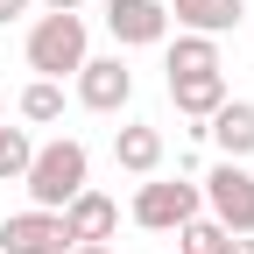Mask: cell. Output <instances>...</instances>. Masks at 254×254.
<instances>
[{
    "instance_id": "cell-1",
    "label": "cell",
    "mask_w": 254,
    "mask_h": 254,
    "mask_svg": "<svg viewBox=\"0 0 254 254\" xmlns=\"http://www.w3.org/2000/svg\"><path fill=\"white\" fill-rule=\"evenodd\" d=\"M21 184H28V198H36V212H64V205L92 184V155H85V141H71V134L43 141L36 155H28Z\"/></svg>"
},
{
    "instance_id": "cell-2",
    "label": "cell",
    "mask_w": 254,
    "mask_h": 254,
    "mask_svg": "<svg viewBox=\"0 0 254 254\" xmlns=\"http://www.w3.org/2000/svg\"><path fill=\"white\" fill-rule=\"evenodd\" d=\"M85 14H43L36 28H28V71L36 78H78V64H85Z\"/></svg>"
},
{
    "instance_id": "cell-3",
    "label": "cell",
    "mask_w": 254,
    "mask_h": 254,
    "mask_svg": "<svg viewBox=\"0 0 254 254\" xmlns=\"http://www.w3.org/2000/svg\"><path fill=\"white\" fill-rule=\"evenodd\" d=\"M198 198H205V212L226 233H254V170L247 163H226V155H219V163L198 177Z\"/></svg>"
},
{
    "instance_id": "cell-4",
    "label": "cell",
    "mask_w": 254,
    "mask_h": 254,
    "mask_svg": "<svg viewBox=\"0 0 254 254\" xmlns=\"http://www.w3.org/2000/svg\"><path fill=\"white\" fill-rule=\"evenodd\" d=\"M205 212V198H198V184L190 177H148L141 190H134V226H148V233H177L184 219H198Z\"/></svg>"
},
{
    "instance_id": "cell-5",
    "label": "cell",
    "mask_w": 254,
    "mask_h": 254,
    "mask_svg": "<svg viewBox=\"0 0 254 254\" xmlns=\"http://www.w3.org/2000/svg\"><path fill=\"white\" fill-rule=\"evenodd\" d=\"M106 36L120 50L170 43V7H163V0H106Z\"/></svg>"
},
{
    "instance_id": "cell-6",
    "label": "cell",
    "mask_w": 254,
    "mask_h": 254,
    "mask_svg": "<svg viewBox=\"0 0 254 254\" xmlns=\"http://www.w3.org/2000/svg\"><path fill=\"white\" fill-rule=\"evenodd\" d=\"M127 99H134V71H127L120 57H85V64H78V106L120 113Z\"/></svg>"
},
{
    "instance_id": "cell-7",
    "label": "cell",
    "mask_w": 254,
    "mask_h": 254,
    "mask_svg": "<svg viewBox=\"0 0 254 254\" xmlns=\"http://www.w3.org/2000/svg\"><path fill=\"white\" fill-rule=\"evenodd\" d=\"M57 219H64V240H71V247H99V240H113V226H120V205L106 198V190H92V184H85Z\"/></svg>"
},
{
    "instance_id": "cell-8",
    "label": "cell",
    "mask_w": 254,
    "mask_h": 254,
    "mask_svg": "<svg viewBox=\"0 0 254 254\" xmlns=\"http://www.w3.org/2000/svg\"><path fill=\"white\" fill-rule=\"evenodd\" d=\"M0 254H71V240H64V219L57 212H14L7 226H0Z\"/></svg>"
},
{
    "instance_id": "cell-9",
    "label": "cell",
    "mask_w": 254,
    "mask_h": 254,
    "mask_svg": "<svg viewBox=\"0 0 254 254\" xmlns=\"http://www.w3.org/2000/svg\"><path fill=\"white\" fill-rule=\"evenodd\" d=\"M233 92H226V71H198V78H170V106L184 113V120H198L190 134H205V120L226 106Z\"/></svg>"
},
{
    "instance_id": "cell-10",
    "label": "cell",
    "mask_w": 254,
    "mask_h": 254,
    "mask_svg": "<svg viewBox=\"0 0 254 254\" xmlns=\"http://www.w3.org/2000/svg\"><path fill=\"white\" fill-rule=\"evenodd\" d=\"M205 134H212V148L226 155V163H247L254 155V99H226L205 120Z\"/></svg>"
},
{
    "instance_id": "cell-11",
    "label": "cell",
    "mask_w": 254,
    "mask_h": 254,
    "mask_svg": "<svg viewBox=\"0 0 254 254\" xmlns=\"http://www.w3.org/2000/svg\"><path fill=\"white\" fill-rule=\"evenodd\" d=\"M113 163H120L127 177H155V170H163V127L127 120L120 134H113Z\"/></svg>"
},
{
    "instance_id": "cell-12",
    "label": "cell",
    "mask_w": 254,
    "mask_h": 254,
    "mask_svg": "<svg viewBox=\"0 0 254 254\" xmlns=\"http://www.w3.org/2000/svg\"><path fill=\"white\" fill-rule=\"evenodd\" d=\"M163 7H170L177 28H190V36H226V28H240L247 0H163Z\"/></svg>"
},
{
    "instance_id": "cell-13",
    "label": "cell",
    "mask_w": 254,
    "mask_h": 254,
    "mask_svg": "<svg viewBox=\"0 0 254 254\" xmlns=\"http://www.w3.org/2000/svg\"><path fill=\"white\" fill-rule=\"evenodd\" d=\"M170 78H198V71H219V36H190V28H177V43L163 57Z\"/></svg>"
},
{
    "instance_id": "cell-14",
    "label": "cell",
    "mask_w": 254,
    "mask_h": 254,
    "mask_svg": "<svg viewBox=\"0 0 254 254\" xmlns=\"http://www.w3.org/2000/svg\"><path fill=\"white\" fill-rule=\"evenodd\" d=\"M21 120H28V127H50V120H64V85H57V78L21 85Z\"/></svg>"
},
{
    "instance_id": "cell-15",
    "label": "cell",
    "mask_w": 254,
    "mask_h": 254,
    "mask_svg": "<svg viewBox=\"0 0 254 254\" xmlns=\"http://www.w3.org/2000/svg\"><path fill=\"white\" fill-rule=\"evenodd\" d=\"M28 155H36V141H28V127H7V120H0V184H21Z\"/></svg>"
},
{
    "instance_id": "cell-16",
    "label": "cell",
    "mask_w": 254,
    "mask_h": 254,
    "mask_svg": "<svg viewBox=\"0 0 254 254\" xmlns=\"http://www.w3.org/2000/svg\"><path fill=\"white\" fill-rule=\"evenodd\" d=\"M219 240H226V226H219V219H184L177 226V254H219Z\"/></svg>"
},
{
    "instance_id": "cell-17",
    "label": "cell",
    "mask_w": 254,
    "mask_h": 254,
    "mask_svg": "<svg viewBox=\"0 0 254 254\" xmlns=\"http://www.w3.org/2000/svg\"><path fill=\"white\" fill-rule=\"evenodd\" d=\"M219 254H254V233H226V240H219Z\"/></svg>"
},
{
    "instance_id": "cell-18",
    "label": "cell",
    "mask_w": 254,
    "mask_h": 254,
    "mask_svg": "<svg viewBox=\"0 0 254 254\" xmlns=\"http://www.w3.org/2000/svg\"><path fill=\"white\" fill-rule=\"evenodd\" d=\"M28 7H36V0H0V28H7V21H21Z\"/></svg>"
},
{
    "instance_id": "cell-19",
    "label": "cell",
    "mask_w": 254,
    "mask_h": 254,
    "mask_svg": "<svg viewBox=\"0 0 254 254\" xmlns=\"http://www.w3.org/2000/svg\"><path fill=\"white\" fill-rule=\"evenodd\" d=\"M43 7H50V14H78L85 0H43Z\"/></svg>"
},
{
    "instance_id": "cell-20",
    "label": "cell",
    "mask_w": 254,
    "mask_h": 254,
    "mask_svg": "<svg viewBox=\"0 0 254 254\" xmlns=\"http://www.w3.org/2000/svg\"><path fill=\"white\" fill-rule=\"evenodd\" d=\"M71 254H113V247H106V240H99V247H71Z\"/></svg>"
},
{
    "instance_id": "cell-21",
    "label": "cell",
    "mask_w": 254,
    "mask_h": 254,
    "mask_svg": "<svg viewBox=\"0 0 254 254\" xmlns=\"http://www.w3.org/2000/svg\"><path fill=\"white\" fill-rule=\"evenodd\" d=\"M0 120H7V99H0Z\"/></svg>"
}]
</instances>
